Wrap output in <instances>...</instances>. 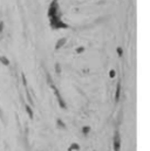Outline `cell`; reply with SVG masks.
Masks as SVG:
<instances>
[{"label": "cell", "mask_w": 150, "mask_h": 151, "mask_svg": "<svg viewBox=\"0 0 150 151\" xmlns=\"http://www.w3.org/2000/svg\"><path fill=\"white\" fill-rule=\"evenodd\" d=\"M66 41H67V40L64 39V38H62V39L59 40L58 42H56V45H55V49H56V51L61 48V47H62L63 45H66Z\"/></svg>", "instance_id": "5"}, {"label": "cell", "mask_w": 150, "mask_h": 151, "mask_svg": "<svg viewBox=\"0 0 150 151\" xmlns=\"http://www.w3.org/2000/svg\"><path fill=\"white\" fill-rule=\"evenodd\" d=\"M56 125H58L59 128H61V129H66V124H63V122H62L61 120H58V121H56Z\"/></svg>", "instance_id": "9"}, {"label": "cell", "mask_w": 150, "mask_h": 151, "mask_svg": "<svg viewBox=\"0 0 150 151\" xmlns=\"http://www.w3.org/2000/svg\"><path fill=\"white\" fill-rule=\"evenodd\" d=\"M115 75H116V72H115V70H113V69H111L110 72H109V76H110L111 79H113V77H115Z\"/></svg>", "instance_id": "12"}, {"label": "cell", "mask_w": 150, "mask_h": 151, "mask_svg": "<svg viewBox=\"0 0 150 151\" xmlns=\"http://www.w3.org/2000/svg\"><path fill=\"white\" fill-rule=\"evenodd\" d=\"M73 150H80V145L76 143H72L71 146L68 148V151H73Z\"/></svg>", "instance_id": "6"}, {"label": "cell", "mask_w": 150, "mask_h": 151, "mask_svg": "<svg viewBox=\"0 0 150 151\" xmlns=\"http://www.w3.org/2000/svg\"><path fill=\"white\" fill-rule=\"evenodd\" d=\"M22 82H24L25 86H27V82H26V77H25V75L22 74Z\"/></svg>", "instance_id": "16"}, {"label": "cell", "mask_w": 150, "mask_h": 151, "mask_svg": "<svg viewBox=\"0 0 150 151\" xmlns=\"http://www.w3.org/2000/svg\"><path fill=\"white\" fill-rule=\"evenodd\" d=\"M61 12H60V7H59L58 0H53V3L51 4V6L48 8V16L49 18H54V16H61Z\"/></svg>", "instance_id": "1"}, {"label": "cell", "mask_w": 150, "mask_h": 151, "mask_svg": "<svg viewBox=\"0 0 150 151\" xmlns=\"http://www.w3.org/2000/svg\"><path fill=\"white\" fill-rule=\"evenodd\" d=\"M117 54H119V56H122L123 51H122V48H121V47H117Z\"/></svg>", "instance_id": "14"}, {"label": "cell", "mask_w": 150, "mask_h": 151, "mask_svg": "<svg viewBox=\"0 0 150 151\" xmlns=\"http://www.w3.org/2000/svg\"><path fill=\"white\" fill-rule=\"evenodd\" d=\"M51 20V27L53 29H60V28H68V25L64 24L61 20V16H54V18H49Z\"/></svg>", "instance_id": "2"}, {"label": "cell", "mask_w": 150, "mask_h": 151, "mask_svg": "<svg viewBox=\"0 0 150 151\" xmlns=\"http://www.w3.org/2000/svg\"><path fill=\"white\" fill-rule=\"evenodd\" d=\"M120 145H121L120 132L119 131H115V136H114V151H120Z\"/></svg>", "instance_id": "3"}, {"label": "cell", "mask_w": 150, "mask_h": 151, "mask_svg": "<svg viewBox=\"0 0 150 151\" xmlns=\"http://www.w3.org/2000/svg\"><path fill=\"white\" fill-rule=\"evenodd\" d=\"M83 52H85V47H79V48L76 49L77 54H81V53H83Z\"/></svg>", "instance_id": "11"}, {"label": "cell", "mask_w": 150, "mask_h": 151, "mask_svg": "<svg viewBox=\"0 0 150 151\" xmlns=\"http://www.w3.org/2000/svg\"><path fill=\"white\" fill-rule=\"evenodd\" d=\"M26 111L28 112V116H29V118H33V111H32V109H31V107L28 106H26Z\"/></svg>", "instance_id": "8"}, {"label": "cell", "mask_w": 150, "mask_h": 151, "mask_svg": "<svg viewBox=\"0 0 150 151\" xmlns=\"http://www.w3.org/2000/svg\"><path fill=\"white\" fill-rule=\"evenodd\" d=\"M0 62H1L3 64H5V66H8L9 64V61L7 60V58L6 56H3V55L0 56Z\"/></svg>", "instance_id": "7"}, {"label": "cell", "mask_w": 150, "mask_h": 151, "mask_svg": "<svg viewBox=\"0 0 150 151\" xmlns=\"http://www.w3.org/2000/svg\"><path fill=\"white\" fill-rule=\"evenodd\" d=\"M4 30V22L3 21H0V33Z\"/></svg>", "instance_id": "15"}, {"label": "cell", "mask_w": 150, "mask_h": 151, "mask_svg": "<svg viewBox=\"0 0 150 151\" xmlns=\"http://www.w3.org/2000/svg\"><path fill=\"white\" fill-rule=\"evenodd\" d=\"M120 95H121V83H117L116 86V94H115V102L120 101Z\"/></svg>", "instance_id": "4"}, {"label": "cell", "mask_w": 150, "mask_h": 151, "mask_svg": "<svg viewBox=\"0 0 150 151\" xmlns=\"http://www.w3.org/2000/svg\"><path fill=\"white\" fill-rule=\"evenodd\" d=\"M55 72L58 73V74H60V73H61V68H60V64H55Z\"/></svg>", "instance_id": "13"}, {"label": "cell", "mask_w": 150, "mask_h": 151, "mask_svg": "<svg viewBox=\"0 0 150 151\" xmlns=\"http://www.w3.org/2000/svg\"><path fill=\"white\" fill-rule=\"evenodd\" d=\"M90 131V127H83V129H82V132L85 133V135H87V133Z\"/></svg>", "instance_id": "10"}]
</instances>
